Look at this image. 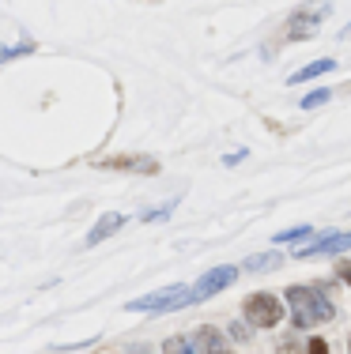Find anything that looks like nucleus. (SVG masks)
<instances>
[{"mask_svg":"<svg viewBox=\"0 0 351 354\" xmlns=\"http://www.w3.org/2000/svg\"><path fill=\"white\" fill-rule=\"evenodd\" d=\"M287 309H291L295 328H317V324H329V320L336 317V306H332L317 286H291Z\"/></svg>","mask_w":351,"mask_h":354,"instance_id":"f257e3e1","label":"nucleus"},{"mask_svg":"<svg viewBox=\"0 0 351 354\" xmlns=\"http://www.w3.org/2000/svg\"><path fill=\"white\" fill-rule=\"evenodd\" d=\"M186 306H189V286H166V290L129 301L125 309H132V313H170V309H186Z\"/></svg>","mask_w":351,"mask_h":354,"instance_id":"f03ea898","label":"nucleus"},{"mask_svg":"<svg viewBox=\"0 0 351 354\" xmlns=\"http://www.w3.org/2000/svg\"><path fill=\"white\" fill-rule=\"evenodd\" d=\"M246 320L253 328H276L283 320V306L276 294H249L246 298Z\"/></svg>","mask_w":351,"mask_h":354,"instance_id":"7ed1b4c3","label":"nucleus"},{"mask_svg":"<svg viewBox=\"0 0 351 354\" xmlns=\"http://www.w3.org/2000/svg\"><path fill=\"white\" fill-rule=\"evenodd\" d=\"M238 279V268H212L208 275H200L197 286H189V306H197V301H204V298H212V294H219V290H227V286Z\"/></svg>","mask_w":351,"mask_h":354,"instance_id":"20e7f679","label":"nucleus"},{"mask_svg":"<svg viewBox=\"0 0 351 354\" xmlns=\"http://www.w3.org/2000/svg\"><path fill=\"white\" fill-rule=\"evenodd\" d=\"M351 249V234H321L314 245L298 249V260H314V257H332V252H348Z\"/></svg>","mask_w":351,"mask_h":354,"instance_id":"39448f33","label":"nucleus"},{"mask_svg":"<svg viewBox=\"0 0 351 354\" xmlns=\"http://www.w3.org/2000/svg\"><path fill=\"white\" fill-rule=\"evenodd\" d=\"M321 15H325V12H295V15L287 19V38H295V41L314 38V35H317V23H321Z\"/></svg>","mask_w":351,"mask_h":354,"instance_id":"423d86ee","label":"nucleus"},{"mask_svg":"<svg viewBox=\"0 0 351 354\" xmlns=\"http://www.w3.org/2000/svg\"><path fill=\"white\" fill-rule=\"evenodd\" d=\"M193 347H197V354H227V343H223V335L215 332L212 324L197 328V335H193Z\"/></svg>","mask_w":351,"mask_h":354,"instance_id":"0eeeda50","label":"nucleus"},{"mask_svg":"<svg viewBox=\"0 0 351 354\" xmlns=\"http://www.w3.org/2000/svg\"><path fill=\"white\" fill-rule=\"evenodd\" d=\"M125 226V215H102L95 226H91V234H87V245H102L110 234H117Z\"/></svg>","mask_w":351,"mask_h":354,"instance_id":"6e6552de","label":"nucleus"},{"mask_svg":"<svg viewBox=\"0 0 351 354\" xmlns=\"http://www.w3.org/2000/svg\"><path fill=\"white\" fill-rule=\"evenodd\" d=\"M98 166H106V170H140V174L159 170L155 158H106V162H98Z\"/></svg>","mask_w":351,"mask_h":354,"instance_id":"1a4fd4ad","label":"nucleus"},{"mask_svg":"<svg viewBox=\"0 0 351 354\" xmlns=\"http://www.w3.org/2000/svg\"><path fill=\"white\" fill-rule=\"evenodd\" d=\"M276 268H283V252H257L246 260V272H276Z\"/></svg>","mask_w":351,"mask_h":354,"instance_id":"9d476101","label":"nucleus"},{"mask_svg":"<svg viewBox=\"0 0 351 354\" xmlns=\"http://www.w3.org/2000/svg\"><path fill=\"white\" fill-rule=\"evenodd\" d=\"M332 68H336V61H332V57H325V61H314V64H306L303 72H295V75H291V83L317 80V75H325V72H332Z\"/></svg>","mask_w":351,"mask_h":354,"instance_id":"9b49d317","label":"nucleus"},{"mask_svg":"<svg viewBox=\"0 0 351 354\" xmlns=\"http://www.w3.org/2000/svg\"><path fill=\"white\" fill-rule=\"evenodd\" d=\"M163 354H197L193 335H174V339L163 343Z\"/></svg>","mask_w":351,"mask_h":354,"instance_id":"f8f14e48","label":"nucleus"},{"mask_svg":"<svg viewBox=\"0 0 351 354\" xmlns=\"http://www.w3.org/2000/svg\"><path fill=\"white\" fill-rule=\"evenodd\" d=\"M310 226H295V230H283V234H276V245H287V241H303V238H310Z\"/></svg>","mask_w":351,"mask_h":354,"instance_id":"ddd939ff","label":"nucleus"},{"mask_svg":"<svg viewBox=\"0 0 351 354\" xmlns=\"http://www.w3.org/2000/svg\"><path fill=\"white\" fill-rule=\"evenodd\" d=\"M329 98H332V91H329V87H317L314 95H306V98H303V109H317V106L329 102Z\"/></svg>","mask_w":351,"mask_h":354,"instance_id":"4468645a","label":"nucleus"},{"mask_svg":"<svg viewBox=\"0 0 351 354\" xmlns=\"http://www.w3.org/2000/svg\"><path fill=\"white\" fill-rule=\"evenodd\" d=\"M30 49H35L30 41H19V46H8V49H0V64H4V61H12V57H23V53H30Z\"/></svg>","mask_w":351,"mask_h":354,"instance_id":"2eb2a0df","label":"nucleus"},{"mask_svg":"<svg viewBox=\"0 0 351 354\" xmlns=\"http://www.w3.org/2000/svg\"><path fill=\"white\" fill-rule=\"evenodd\" d=\"M174 207H178V200H170V204H166V207H155V212H147V215H140V218H144V223H163V218L170 215Z\"/></svg>","mask_w":351,"mask_h":354,"instance_id":"dca6fc26","label":"nucleus"},{"mask_svg":"<svg viewBox=\"0 0 351 354\" xmlns=\"http://www.w3.org/2000/svg\"><path fill=\"white\" fill-rule=\"evenodd\" d=\"M306 354H329V343H325V339H317V335H314V339H310V347H306Z\"/></svg>","mask_w":351,"mask_h":354,"instance_id":"f3484780","label":"nucleus"},{"mask_svg":"<svg viewBox=\"0 0 351 354\" xmlns=\"http://www.w3.org/2000/svg\"><path fill=\"white\" fill-rule=\"evenodd\" d=\"M276 354H298V343L295 339H283L280 347H276Z\"/></svg>","mask_w":351,"mask_h":354,"instance_id":"a211bd4d","label":"nucleus"},{"mask_svg":"<svg viewBox=\"0 0 351 354\" xmlns=\"http://www.w3.org/2000/svg\"><path fill=\"white\" fill-rule=\"evenodd\" d=\"M231 339H249V335H246V324H231Z\"/></svg>","mask_w":351,"mask_h":354,"instance_id":"6ab92c4d","label":"nucleus"},{"mask_svg":"<svg viewBox=\"0 0 351 354\" xmlns=\"http://www.w3.org/2000/svg\"><path fill=\"white\" fill-rule=\"evenodd\" d=\"M336 275H340V279H344V283L351 286V264H340V268H336Z\"/></svg>","mask_w":351,"mask_h":354,"instance_id":"aec40b11","label":"nucleus"}]
</instances>
